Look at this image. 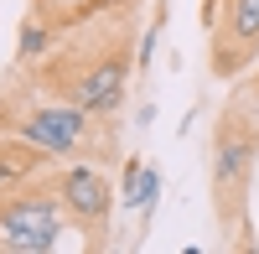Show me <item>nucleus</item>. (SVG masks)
I'll use <instances>...</instances> for the list:
<instances>
[{"label":"nucleus","mask_w":259,"mask_h":254,"mask_svg":"<svg viewBox=\"0 0 259 254\" xmlns=\"http://www.w3.org/2000/svg\"><path fill=\"white\" fill-rule=\"evenodd\" d=\"M119 6H135V0H31L26 16L47 21L52 31H68V26H78V21H94V16L119 11Z\"/></svg>","instance_id":"obj_7"},{"label":"nucleus","mask_w":259,"mask_h":254,"mask_svg":"<svg viewBox=\"0 0 259 254\" xmlns=\"http://www.w3.org/2000/svg\"><path fill=\"white\" fill-rule=\"evenodd\" d=\"M130 16H135V6H119V11H104L94 21L68 26V36L57 31L52 52L41 57L31 83L99 119H119L124 94H130V41H135Z\"/></svg>","instance_id":"obj_1"},{"label":"nucleus","mask_w":259,"mask_h":254,"mask_svg":"<svg viewBox=\"0 0 259 254\" xmlns=\"http://www.w3.org/2000/svg\"><path fill=\"white\" fill-rule=\"evenodd\" d=\"M0 130L47 151L52 166L62 161H114V119H99L68 99L41 94L36 83L0 89Z\"/></svg>","instance_id":"obj_3"},{"label":"nucleus","mask_w":259,"mask_h":254,"mask_svg":"<svg viewBox=\"0 0 259 254\" xmlns=\"http://www.w3.org/2000/svg\"><path fill=\"white\" fill-rule=\"evenodd\" d=\"M52 41H57V31L47 26V21L26 16V21H21V36H16V62H21V68H31V62H41V57L52 52Z\"/></svg>","instance_id":"obj_10"},{"label":"nucleus","mask_w":259,"mask_h":254,"mask_svg":"<svg viewBox=\"0 0 259 254\" xmlns=\"http://www.w3.org/2000/svg\"><path fill=\"white\" fill-rule=\"evenodd\" d=\"M68 213L57 202L52 172L0 187V254H52L62 244Z\"/></svg>","instance_id":"obj_4"},{"label":"nucleus","mask_w":259,"mask_h":254,"mask_svg":"<svg viewBox=\"0 0 259 254\" xmlns=\"http://www.w3.org/2000/svg\"><path fill=\"white\" fill-rule=\"evenodd\" d=\"M52 187H57V202L62 213H68V223L83 234V244L94 249H109V234H114V182L104 177L99 161H62V172H52Z\"/></svg>","instance_id":"obj_5"},{"label":"nucleus","mask_w":259,"mask_h":254,"mask_svg":"<svg viewBox=\"0 0 259 254\" xmlns=\"http://www.w3.org/2000/svg\"><path fill=\"white\" fill-rule=\"evenodd\" d=\"M161 172H156V166H140V177H135V187H130V192L119 197V207H124V213H140V223H150V218H156V207H161Z\"/></svg>","instance_id":"obj_9"},{"label":"nucleus","mask_w":259,"mask_h":254,"mask_svg":"<svg viewBox=\"0 0 259 254\" xmlns=\"http://www.w3.org/2000/svg\"><path fill=\"white\" fill-rule=\"evenodd\" d=\"M47 151H36L31 140H21V135H6L0 130V187H16V182H26L36 172H47Z\"/></svg>","instance_id":"obj_8"},{"label":"nucleus","mask_w":259,"mask_h":254,"mask_svg":"<svg viewBox=\"0 0 259 254\" xmlns=\"http://www.w3.org/2000/svg\"><path fill=\"white\" fill-rule=\"evenodd\" d=\"M254 172H259V73L228 89V104L218 109L207 145V192L223 234H244Z\"/></svg>","instance_id":"obj_2"},{"label":"nucleus","mask_w":259,"mask_h":254,"mask_svg":"<svg viewBox=\"0 0 259 254\" xmlns=\"http://www.w3.org/2000/svg\"><path fill=\"white\" fill-rule=\"evenodd\" d=\"M150 119H156V104H140V114H135V130H145Z\"/></svg>","instance_id":"obj_11"},{"label":"nucleus","mask_w":259,"mask_h":254,"mask_svg":"<svg viewBox=\"0 0 259 254\" xmlns=\"http://www.w3.org/2000/svg\"><path fill=\"white\" fill-rule=\"evenodd\" d=\"M207 21V68L239 78L259 57V0H202Z\"/></svg>","instance_id":"obj_6"}]
</instances>
